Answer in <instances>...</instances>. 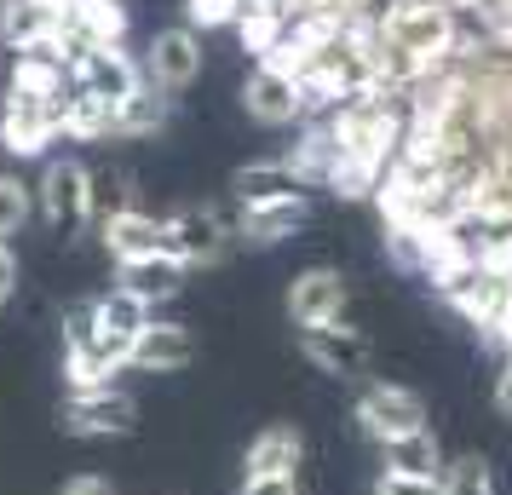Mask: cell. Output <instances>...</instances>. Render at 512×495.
<instances>
[{"mask_svg":"<svg viewBox=\"0 0 512 495\" xmlns=\"http://www.w3.org/2000/svg\"><path fill=\"white\" fill-rule=\"evenodd\" d=\"M495 409L512 415V352L501 357V375H495Z\"/></svg>","mask_w":512,"mask_h":495,"instance_id":"1f68e13d","label":"cell"},{"mask_svg":"<svg viewBox=\"0 0 512 495\" xmlns=\"http://www.w3.org/2000/svg\"><path fill=\"white\" fill-rule=\"evenodd\" d=\"M47 6H64V0H47Z\"/></svg>","mask_w":512,"mask_h":495,"instance_id":"e575fe53","label":"cell"},{"mask_svg":"<svg viewBox=\"0 0 512 495\" xmlns=\"http://www.w3.org/2000/svg\"><path fill=\"white\" fill-rule=\"evenodd\" d=\"M12 288H18V260H12V248L0 242V306L12 300Z\"/></svg>","mask_w":512,"mask_h":495,"instance_id":"d6a6232c","label":"cell"},{"mask_svg":"<svg viewBox=\"0 0 512 495\" xmlns=\"http://www.w3.org/2000/svg\"><path fill=\"white\" fill-rule=\"evenodd\" d=\"M64 104H47V98H18L6 93V110H0V150L6 156H47V144L64 133Z\"/></svg>","mask_w":512,"mask_h":495,"instance_id":"5b68a950","label":"cell"},{"mask_svg":"<svg viewBox=\"0 0 512 495\" xmlns=\"http://www.w3.org/2000/svg\"><path fill=\"white\" fill-rule=\"evenodd\" d=\"M116 110L121 104H110V98H98V93H75L64 98V139H110L116 133Z\"/></svg>","mask_w":512,"mask_h":495,"instance_id":"7402d4cb","label":"cell"},{"mask_svg":"<svg viewBox=\"0 0 512 495\" xmlns=\"http://www.w3.org/2000/svg\"><path fill=\"white\" fill-rule=\"evenodd\" d=\"M70 87L75 93H98L110 104H127V98L144 87V70L127 58L121 47H98V52H75L70 64Z\"/></svg>","mask_w":512,"mask_h":495,"instance_id":"ba28073f","label":"cell"},{"mask_svg":"<svg viewBox=\"0 0 512 495\" xmlns=\"http://www.w3.org/2000/svg\"><path fill=\"white\" fill-rule=\"evenodd\" d=\"M12 93L18 98H47V104H64L70 98V64L47 47L12 52Z\"/></svg>","mask_w":512,"mask_h":495,"instance_id":"2e32d148","label":"cell"},{"mask_svg":"<svg viewBox=\"0 0 512 495\" xmlns=\"http://www.w3.org/2000/svg\"><path fill=\"white\" fill-rule=\"evenodd\" d=\"M507 288L512 283H495V277H484V271H472V277H466L455 294H443V300H449V311H461L466 323L484 334L489 317H495V311H501V300H507Z\"/></svg>","mask_w":512,"mask_h":495,"instance_id":"603a6c76","label":"cell"},{"mask_svg":"<svg viewBox=\"0 0 512 495\" xmlns=\"http://www.w3.org/2000/svg\"><path fill=\"white\" fill-rule=\"evenodd\" d=\"M64 12V41L75 52L121 47L127 41V6L121 0H93V6H58Z\"/></svg>","mask_w":512,"mask_h":495,"instance_id":"4fadbf2b","label":"cell"},{"mask_svg":"<svg viewBox=\"0 0 512 495\" xmlns=\"http://www.w3.org/2000/svg\"><path fill=\"white\" fill-rule=\"evenodd\" d=\"M58 426L70 438H127L139 426V403L121 386H98V392H64V415Z\"/></svg>","mask_w":512,"mask_h":495,"instance_id":"277c9868","label":"cell"},{"mask_svg":"<svg viewBox=\"0 0 512 495\" xmlns=\"http://www.w3.org/2000/svg\"><path fill=\"white\" fill-rule=\"evenodd\" d=\"M98 236H104V248H110V260H116V265L167 254V225H162V219H150L144 208L104 213V219H98Z\"/></svg>","mask_w":512,"mask_h":495,"instance_id":"30bf717a","label":"cell"},{"mask_svg":"<svg viewBox=\"0 0 512 495\" xmlns=\"http://www.w3.org/2000/svg\"><path fill=\"white\" fill-rule=\"evenodd\" d=\"M305 225V196H288V202H248L236 213V242H254V248H271L282 236H294Z\"/></svg>","mask_w":512,"mask_h":495,"instance_id":"e0dca14e","label":"cell"},{"mask_svg":"<svg viewBox=\"0 0 512 495\" xmlns=\"http://www.w3.org/2000/svg\"><path fill=\"white\" fill-rule=\"evenodd\" d=\"M231 190H236V202L248 208V202H288V196H305V179L294 173V167L282 162H248V167H236V179H231Z\"/></svg>","mask_w":512,"mask_h":495,"instance_id":"ac0fdd59","label":"cell"},{"mask_svg":"<svg viewBox=\"0 0 512 495\" xmlns=\"http://www.w3.org/2000/svg\"><path fill=\"white\" fill-rule=\"evenodd\" d=\"M162 127H167V93H156L144 81L139 93L116 110V139H139V133H162Z\"/></svg>","mask_w":512,"mask_h":495,"instance_id":"d4e9b609","label":"cell"},{"mask_svg":"<svg viewBox=\"0 0 512 495\" xmlns=\"http://www.w3.org/2000/svg\"><path fill=\"white\" fill-rule=\"evenodd\" d=\"M29 213H35V190H29L18 173H0V242L24 231Z\"/></svg>","mask_w":512,"mask_h":495,"instance_id":"484cf974","label":"cell"},{"mask_svg":"<svg viewBox=\"0 0 512 495\" xmlns=\"http://www.w3.org/2000/svg\"><path fill=\"white\" fill-rule=\"evenodd\" d=\"M144 323H150V306H144V300H133L127 288H116V294L93 300V334H98V346L116 357L121 369H127V352H133V340H139Z\"/></svg>","mask_w":512,"mask_h":495,"instance_id":"7c38bea8","label":"cell"},{"mask_svg":"<svg viewBox=\"0 0 512 495\" xmlns=\"http://www.w3.org/2000/svg\"><path fill=\"white\" fill-rule=\"evenodd\" d=\"M190 357H196V340H190L185 323H144L139 340H133V352H127V363L133 369H144V375H173V369H185Z\"/></svg>","mask_w":512,"mask_h":495,"instance_id":"9a60e30c","label":"cell"},{"mask_svg":"<svg viewBox=\"0 0 512 495\" xmlns=\"http://www.w3.org/2000/svg\"><path fill=\"white\" fill-rule=\"evenodd\" d=\"M443 495H495V478H489L484 455H461L443 467Z\"/></svg>","mask_w":512,"mask_h":495,"instance_id":"4316f807","label":"cell"},{"mask_svg":"<svg viewBox=\"0 0 512 495\" xmlns=\"http://www.w3.org/2000/svg\"><path fill=\"white\" fill-rule=\"evenodd\" d=\"M380 461H386V472H409V478H432V484H443V467H449L432 426H420V432H409V438L380 444Z\"/></svg>","mask_w":512,"mask_h":495,"instance_id":"d6986e66","label":"cell"},{"mask_svg":"<svg viewBox=\"0 0 512 495\" xmlns=\"http://www.w3.org/2000/svg\"><path fill=\"white\" fill-rule=\"evenodd\" d=\"M58 495H116V484H110L104 472H75V478H64Z\"/></svg>","mask_w":512,"mask_h":495,"instance_id":"4dcf8cb0","label":"cell"},{"mask_svg":"<svg viewBox=\"0 0 512 495\" xmlns=\"http://www.w3.org/2000/svg\"><path fill=\"white\" fill-rule=\"evenodd\" d=\"M35 208L47 213V225L58 236H75L87 219H93V173L81 162H47L41 185H35Z\"/></svg>","mask_w":512,"mask_h":495,"instance_id":"7a4b0ae2","label":"cell"},{"mask_svg":"<svg viewBox=\"0 0 512 495\" xmlns=\"http://www.w3.org/2000/svg\"><path fill=\"white\" fill-rule=\"evenodd\" d=\"M300 352L311 357L323 375H340V380L369 375V363H374L369 334L351 329L346 317H340V323H323V329H300Z\"/></svg>","mask_w":512,"mask_h":495,"instance_id":"8992f818","label":"cell"},{"mask_svg":"<svg viewBox=\"0 0 512 495\" xmlns=\"http://www.w3.org/2000/svg\"><path fill=\"white\" fill-rule=\"evenodd\" d=\"M236 35H242V47L254 52V58H265L288 35V12H282L277 0H248L242 18H236Z\"/></svg>","mask_w":512,"mask_h":495,"instance_id":"cb8c5ba5","label":"cell"},{"mask_svg":"<svg viewBox=\"0 0 512 495\" xmlns=\"http://www.w3.org/2000/svg\"><path fill=\"white\" fill-rule=\"evenodd\" d=\"M64 6H93V0H64Z\"/></svg>","mask_w":512,"mask_h":495,"instance_id":"836d02e7","label":"cell"},{"mask_svg":"<svg viewBox=\"0 0 512 495\" xmlns=\"http://www.w3.org/2000/svg\"><path fill=\"white\" fill-rule=\"evenodd\" d=\"M374 495H443V484H432V478H409V472H386V467H380V478H374Z\"/></svg>","mask_w":512,"mask_h":495,"instance_id":"f1b7e54d","label":"cell"},{"mask_svg":"<svg viewBox=\"0 0 512 495\" xmlns=\"http://www.w3.org/2000/svg\"><path fill=\"white\" fill-rule=\"evenodd\" d=\"M64 35V12L47 0H0V41L12 52L29 47H52Z\"/></svg>","mask_w":512,"mask_h":495,"instance_id":"5bb4252c","label":"cell"},{"mask_svg":"<svg viewBox=\"0 0 512 495\" xmlns=\"http://www.w3.org/2000/svg\"><path fill=\"white\" fill-rule=\"evenodd\" d=\"M300 455H305V438L300 426H265L254 444H248V455H242V467H248V478H271V472H300Z\"/></svg>","mask_w":512,"mask_h":495,"instance_id":"44dd1931","label":"cell"},{"mask_svg":"<svg viewBox=\"0 0 512 495\" xmlns=\"http://www.w3.org/2000/svg\"><path fill=\"white\" fill-rule=\"evenodd\" d=\"M351 306V288L340 271H328V265H311L300 271L294 283H288V317L300 323V329H323V323H340Z\"/></svg>","mask_w":512,"mask_h":495,"instance_id":"52a82bcc","label":"cell"},{"mask_svg":"<svg viewBox=\"0 0 512 495\" xmlns=\"http://www.w3.org/2000/svg\"><path fill=\"white\" fill-rule=\"evenodd\" d=\"M242 495H300V472H271V478H242Z\"/></svg>","mask_w":512,"mask_h":495,"instance_id":"f546056e","label":"cell"},{"mask_svg":"<svg viewBox=\"0 0 512 495\" xmlns=\"http://www.w3.org/2000/svg\"><path fill=\"white\" fill-rule=\"evenodd\" d=\"M242 110L254 121H265V127H288V121H300V81L294 75L271 70V64H259L248 81H242Z\"/></svg>","mask_w":512,"mask_h":495,"instance_id":"8fae6325","label":"cell"},{"mask_svg":"<svg viewBox=\"0 0 512 495\" xmlns=\"http://www.w3.org/2000/svg\"><path fill=\"white\" fill-rule=\"evenodd\" d=\"M139 70L156 93H185L190 81L202 75V41H196V29H162V35L150 41Z\"/></svg>","mask_w":512,"mask_h":495,"instance_id":"9c48e42d","label":"cell"},{"mask_svg":"<svg viewBox=\"0 0 512 495\" xmlns=\"http://www.w3.org/2000/svg\"><path fill=\"white\" fill-rule=\"evenodd\" d=\"M351 421L363 426V438H374V444H392V438H409V432H420V426H426V403H420V392L397 386V380H369V386L357 392Z\"/></svg>","mask_w":512,"mask_h":495,"instance_id":"6da1fadb","label":"cell"},{"mask_svg":"<svg viewBox=\"0 0 512 495\" xmlns=\"http://www.w3.org/2000/svg\"><path fill=\"white\" fill-rule=\"evenodd\" d=\"M185 260H173V254H150V260H133L121 265V288L144 300V306H156V300H173L179 288H185Z\"/></svg>","mask_w":512,"mask_h":495,"instance_id":"ffe728a7","label":"cell"},{"mask_svg":"<svg viewBox=\"0 0 512 495\" xmlns=\"http://www.w3.org/2000/svg\"><path fill=\"white\" fill-rule=\"evenodd\" d=\"M167 225V254L185 265H219L236 248V225L219 208H179L162 219Z\"/></svg>","mask_w":512,"mask_h":495,"instance_id":"3957f363","label":"cell"},{"mask_svg":"<svg viewBox=\"0 0 512 495\" xmlns=\"http://www.w3.org/2000/svg\"><path fill=\"white\" fill-rule=\"evenodd\" d=\"M242 6H248V0H185V18L202 24V29H213V24H236Z\"/></svg>","mask_w":512,"mask_h":495,"instance_id":"83f0119b","label":"cell"}]
</instances>
